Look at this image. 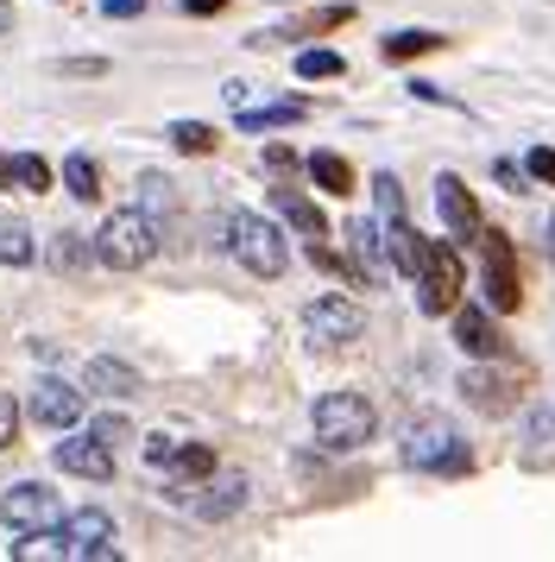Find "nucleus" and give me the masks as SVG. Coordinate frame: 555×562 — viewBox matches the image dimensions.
Returning a JSON list of instances; mask_svg holds the SVG:
<instances>
[{
    "label": "nucleus",
    "instance_id": "20",
    "mask_svg": "<svg viewBox=\"0 0 555 562\" xmlns=\"http://www.w3.org/2000/svg\"><path fill=\"white\" fill-rule=\"evenodd\" d=\"M353 20V7H316V13H303V20H284L278 32H259L252 45H272V38H322V32H341Z\"/></svg>",
    "mask_w": 555,
    "mask_h": 562
},
{
    "label": "nucleus",
    "instance_id": "21",
    "mask_svg": "<svg viewBox=\"0 0 555 562\" xmlns=\"http://www.w3.org/2000/svg\"><path fill=\"white\" fill-rule=\"evenodd\" d=\"M378 234H385V259H392V272H404V279H417V259H423V234L410 228L404 215H392V222H378Z\"/></svg>",
    "mask_w": 555,
    "mask_h": 562
},
{
    "label": "nucleus",
    "instance_id": "31",
    "mask_svg": "<svg viewBox=\"0 0 555 562\" xmlns=\"http://www.w3.org/2000/svg\"><path fill=\"white\" fill-rule=\"evenodd\" d=\"M13 183H20V190H38V196H45V190H50L57 178H50V165H45L38 153H20V158H13Z\"/></svg>",
    "mask_w": 555,
    "mask_h": 562
},
{
    "label": "nucleus",
    "instance_id": "1",
    "mask_svg": "<svg viewBox=\"0 0 555 562\" xmlns=\"http://www.w3.org/2000/svg\"><path fill=\"white\" fill-rule=\"evenodd\" d=\"M398 461L410 474H467L474 468V449H467V436L454 430V417L442 411H423V417H410L404 424V442H398Z\"/></svg>",
    "mask_w": 555,
    "mask_h": 562
},
{
    "label": "nucleus",
    "instance_id": "5",
    "mask_svg": "<svg viewBox=\"0 0 555 562\" xmlns=\"http://www.w3.org/2000/svg\"><path fill=\"white\" fill-rule=\"evenodd\" d=\"M479 284H486V310H511L524 304V279H518V247H511V234L499 228H479Z\"/></svg>",
    "mask_w": 555,
    "mask_h": 562
},
{
    "label": "nucleus",
    "instance_id": "38",
    "mask_svg": "<svg viewBox=\"0 0 555 562\" xmlns=\"http://www.w3.org/2000/svg\"><path fill=\"white\" fill-rule=\"evenodd\" d=\"M95 436L107 442V449H114V442H126L133 430H126V417H101V424H95Z\"/></svg>",
    "mask_w": 555,
    "mask_h": 562
},
{
    "label": "nucleus",
    "instance_id": "23",
    "mask_svg": "<svg viewBox=\"0 0 555 562\" xmlns=\"http://www.w3.org/2000/svg\"><path fill=\"white\" fill-rule=\"evenodd\" d=\"M38 259V240H32V222L20 215H0V272H20Z\"/></svg>",
    "mask_w": 555,
    "mask_h": 562
},
{
    "label": "nucleus",
    "instance_id": "17",
    "mask_svg": "<svg viewBox=\"0 0 555 562\" xmlns=\"http://www.w3.org/2000/svg\"><path fill=\"white\" fill-rule=\"evenodd\" d=\"M449 316H454V341H461L474 360H499V355H505V335H499V323H492V310L454 304Z\"/></svg>",
    "mask_w": 555,
    "mask_h": 562
},
{
    "label": "nucleus",
    "instance_id": "40",
    "mask_svg": "<svg viewBox=\"0 0 555 562\" xmlns=\"http://www.w3.org/2000/svg\"><path fill=\"white\" fill-rule=\"evenodd\" d=\"M227 0H183V13H196V20H208V13H222Z\"/></svg>",
    "mask_w": 555,
    "mask_h": 562
},
{
    "label": "nucleus",
    "instance_id": "3",
    "mask_svg": "<svg viewBox=\"0 0 555 562\" xmlns=\"http://www.w3.org/2000/svg\"><path fill=\"white\" fill-rule=\"evenodd\" d=\"M151 254H158V228L146 209H114L95 228V259L107 272H139V266H151Z\"/></svg>",
    "mask_w": 555,
    "mask_h": 562
},
{
    "label": "nucleus",
    "instance_id": "11",
    "mask_svg": "<svg viewBox=\"0 0 555 562\" xmlns=\"http://www.w3.org/2000/svg\"><path fill=\"white\" fill-rule=\"evenodd\" d=\"M341 272H348L360 291L392 279V259H385V234L378 222H348V254H341Z\"/></svg>",
    "mask_w": 555,
    "mask_h": 562
},
{
    "label": "nucleus",
    "instance_id": "37",
    "mask_svg": "<svg viewBox=\"0 0 555 562\" xmlns=\"http://www.w3.org/2000/svg\"><path fill=\"white\" fill-rule=\"evenodd\" d=\"M101 13H107V20H139L146 0H101Z\"/></svg>",
    "mask_w": 555,
    "mask_h": 562
},
{
    "label": "nucleus",
    "instance_id": "6",
    "mask_svg": "<svg viewBox=\"0 0 555 562\" xmlns=\"http://www.w3.org/2000/svg\"><path fill=\"white\" fill-rule=\"evenodd\" d=\"M461 284H467V266L449 240H423V259H417V304L423 316H449L461 304Z\"/></svg>",
    "mask_w": 555,
    "mask_h": 562
},
{
    "label": "nucleus",
    "instance_id": "25",
    "mask_svg": "<svg viewBox=\"0 0 555 562\" xmlns=\"http://www.w3.org/2000/svg\"><path fill=\"white\" fill-rule=\"evenodd\" d=\"M449 38L442 32H423V26H410V32H392L378 52H385V64H410V57H429V52H442Z\"/></svg>",
    "mask_w": 555,
    "mask_h": 562
},
{
    "label": "nucleus",
    "instance_id": "9",
    "mask_svg": "<svg viewBox=\"0 0 555 562\" xmlns=\"http://www.w3.org/2000/svg\"><path fill=\"white\" fill-rule=\"evenodd\" d=\"M0 525L20 537V531H45V525H64V499L50 493L45 481H20L0 493Z\"/></svg>",
    "mask_w": 555,
    "mask_h": 562
},
{
    "label": "nucleus",
    "instance_id": "24",
    "mask_svg": "<svg viewBox=\"0 0 555 562\" xmlns=\"http://www.w3.org/2000/svg\"><path fill=\"white\" fill-rule=\"evenodd\" d=\"M45 266L57 272V279H76V272H89V266H95V247H89L82 234L64 228V234H57V240L45 247Z\"/></svg>",
    "mask_w": 555,
    "mask_h": 562
},
{
    "label": "nucleus",
    "instance_id": "10",
    "mask_svg": "<svg viewBox=\"0 0 555 562\" xmlns=\"http://www.w3.org/2000/svg\"><path fill=\"white\" fill-rule=\"evenodd\" d=\"M171 499L190 518H202V525H222V518H234V512L247 506V474H208V486H171Z\"/></svg>",
    "mask_w": 555,
    "mask_h": 562
},
{
    "label": "nucleus",
    "instance_id": "19",
    "mask_svg": "<svg viewBox=\"0 0 555 562\" xmlns=\"http://www.w3.org/2000/svg\"><path fill=\"white\" fill-rule=\"evenodd\" d=\"M272 209L303 234V240H328V215H322L316 203H309L303 190H291V183H272Z\"/></svg>",
    "mask_w": 555,
    "mask_h": 562
},
{
    "label": "nucleus",
    "instance_id": "18",
    "mask_svg": "<svg viewBox=\"0 0 555 562\" xmlns=\"http://www.w3.org/2000/svg\"><path fill=\"white\" fill-rule=\"evenodd\" d=\"M158 474H165L171 486L208 481V474H215V449H208V442H177L171 436V449H165V461H158Z\"/></svg>",
    "mask_w": 555,
    "mask_h": 562
},
{
    "label": "nucleus",
    "instance_id": "2",
    "mask_svg": "<svg viewBox=\"0 0 555 562\" xmlns=\"http://www.w3.org/2000/svg\"><path fill=\"white\" fill-rule=\"evenodd\" d=\"M309 424H316V442H322L328 456H353V449L373 442L378 411H373V398H360V392H322L316 411H309Z\"/></svg>",
    "mask_w": 555,
    "mask_h": 562
},
{
    "label": "nucleus",
    "instance_id": "42",
    "mask_svg": "<svg viewBox=\"0 0 555 562\" xmlns=\"http://www.w3.org/2000/svg\"><path fill=\"white\" fill-rule=\"evenodd\" d=\"M543 247H550V266H555V209H550V240H543Z\"/></svg>",
    "mask_w": 555,
    "mask_h": 562
},
{
    "label": "nucleus",
    "instance_id": "7",
    "mask_svg": "<svg viewBox=\"0 0 555 562\" xmlns=\"http://www.w3.org/2000/svg\"><path fill=\"white\" fill-rule=\"evenodd\" d=\"M303 335H309V348H348V341H360L366 335V310L353 304V297H309L303 304Z\"/></svg>",
    "mask_w": 555,
    "mask_h": 562
},
{
    "label": "nucleus",
    "instance_id": "34",
    "mask_svg": "<svg viewBox=\"0 0 555 562\" xmlns=\"http://www.w3.org/2000/svg\"><path fill=\"white\" fill-rule=\"evenodd\" d=\"M13 436H20V405L13 392H0V449H13Z\"/></svg>",
    "mask_w": 555,
    "mask_h": 562
},
{
    "label": "nucleus",
    "instance_id": "35",
    "mask_svg": "<svg viewBox=\"0 0 555 562\" xmlns=\"http://www.w3.org/2000/svg\"><path fill=\"white\" fill-rule=\"evenodd\" d=\"M524 165H530V178H536V183H555V153H550V146H536Z\"/></svg>",
    "mask_w": 555,
    "mask_h": 562
},
{
    "label": "nucleus",
    "instance_id": "16",
    "mask_svg": "<svg viewBox=\"0 0 555 562\" xmlns=\"http://www.w3.org/2000/svg\"><path fill=\"white\" fill-rule=\"evenodd\" d=\"M82 392H95V398H114V405H126V398H139V392H146V380H139V367H133V360L95 355V360H89V373H82Z\"/></svg>",
    "mask_w": 555,
    "mask_h": 562
},
{
    "label": "nucleus",
    "instance_id": "30",
    "mask_svg": "<svg viewBox=\"0 0 555 562\" xmlns=\"http://www.w3.org/2000/svg\"><path fill=\"white\" fill-rule=\"evenodd\" d=\"M348 64H341V52H322V45H309V52H297V77L303 82H328V77H341Z\"/></svg>",
    "mask_w": 555,
    "mask_h": 562
},
{
    "label": "nucleus",
    "instance_id": "39",
    "mask_svg": "<svg viewBox=\"0 0 555 562\" xmlns=\"http://www.w3.org/2000/svg\"><path fill=\"white\" fill-rule=\"evenodd\" d=\"M265 165H272V171H291L297 158H291V146H265Z\"/></svg>",
    "mask_w": 555,
    "mask_h": 562
},
{
    "label": "nucleus",
    "instance_id": "4",
    "mask_svg": "<svg viewBox=\"0 0 555 562\" xmlns=\"http://www.w3.org/2000/svg\"><path fill=\"white\" fill-rule=\"evenodd\" d=\"M227 254L247 266L252 279H278L284 266H291V247H284V234H278V222H265V215H227Z\"/></svg>",
    "mask_w": 555,
    "mask_h": 562
},
{
    "label": "nucleus",
    "instance_id": "15",
    "mask_svg": "<svg viewBox=\"0 0 555 562\" xmlns=\"http://www.w3.org/2000/svg\"><path fill=\"white\" fill-rule=\"evenodd\" d=\"M435 209H442V222H449L454 240H479V228H486V222H479V203H474V190L454 178V171L435 178Z\"/></svg>",
    "mask_w": 555,
    "mask_h": 562
},
{
    "label": "nucleus",
    "instance_id": "14",
    "mask_svg": "<svg viewBox=\"0 0 555 562\" xmlns=\"http://www.w3.org/2000/svg\"><path fill=\"white\" fill-rule=\"evenodd\" d=\"M461 392H467V405L486 411V417L518 411V373H505V367H467V373H461Z\"/></svg>",
    "mask_w": 555,
    "mask_h": 562
},
{
    "label": "nucleus",
    "instance_id": "26",
    "mask_svg": "<svg viewBox=\"0 0 555 562\" xmlns=\"http://www.w3.org/2000/svg\"><path fill=\"white\" fill-rule=\"evenodd\" d=\"M64 190H70L76 203H101V171L89 153H70L64 158Z\"/></svg>",
    "mask_w": 555,
    "mask_h": 562
},
{
    "label": "nucleus",
    "instance_id": "27",
    "mask_svg": "<svg viewBox=\"0 0 555 562\" xmlns=\"http://www.w3.org/2000/svg\"><path fill=\"white\" fill-rule=\"evenodd\" d=\"M309 178L322 183L328 196H353V165L341 153H309Z\"/></svg>",
    "mask_w": 555,
    "mask_h": 562
},
{
    "label": "nucleus",
    "instance_id": "12",
    "mask_svg": "<svg viewBox=\"0 0 555 562\" xmlns=\"http://www.w3.org/2000/svg\"><path fill=\"white\" fill-rule=\"evenodd\" d=\"M64 442L50 449V461L64 468V474H76V481H114V449L101 442L95 430H57Z\"/></svg>",
    "mask_w": 555,
    "mask_h": 562
},
{
    "label": "nucleus",
    "instance_id": "28",
    "mask_svg": "<svg viewBox=\"0 0 555 562\" xmlns=\"http://www.w3.org/2000/svg\"><path fill=\"white\" fill-rule=\"evenodd\" d=\"M13 562H64V531H57V525H45V531H20Z\"/></svg>",
    "mask_w": 555,
    "mask_h": 562
},
{
    "label": "nucleus",
    "instance_id": "41",
    "mask_svg": "<svg viewBox=\"0 0 555 562\" xmlns=\"http://www.w3.org/2000/svg\"><path fill=\"white\" fill-rule=\"evenodd\" d=\"M0 190H13V158L0 153Z\"/></svg>",
    "mask_w": 555,
    "mask_h": 562
},
{
    "label": "nucleus",
    "instance_id": "36",
    "mask_svg": "<svg viewBox=\"0 0 555 562\" xmlns=\"http://www.w3.org/2000/svg\"><path fill=\"white\" fill-rule=\"evenodd\" d=\"M64 77H107V64L101 57H70V64H57Z\"/></svg>",
    "mask_w": 555,
    "mask_h": 562
},
{
    "label": "nucleus",
    "instance_id": "22",
    "mask_svg": "<svg viewBox=\"0 0 555 562\" xmlns=\"http://www.w3.org/2000/svg\"><path fill=\"white\" fill-rule=\"evenodd\" d=\"M234 121H240V133H272V127H297V121H309V102H265V108H234Z\"/></svg>",
    "mask_w": 555,
    "mask_h": 562
},
{
    "label": "nucleus",
    "instance_id": "8",
    "mask_svg": "<svg viewBox=\"0 0 555 562\" xmlns=\"http://www.w3.org/2000/svg\"><path fill=\"white\" fill-rule=\"evenodd\" d=\"M64 557L70 562H114L121 557V537H114V518L101 506H82V512H70L64 525Z\"/></svg>",
    "mask_w": 555,
    "mask_h": 562
},
{
    "label": "nucleus",
    "instance_id": "29",
    "mask_svg": "<svg viewBox=\"0 0 555 562\" xmlns=\"http://www.w3.org/2000/svg\"><path fill=\"white\" fill-rule=\"evenodd\" d=\"M165 139H171L177 153H190V158H208L215 146H222V133L202 127V121H171V127H165Z\"/></svg>",
    "mask_w": 555,
    "mask_h": 562
},
{
    "label": "nucleus",
    "instance_id": "32",
    "mask_svg": "<svg viewBox=\"0 0 555 562\" xmlns=\"http://www.w3.org/2000/svg\"><path fill=\"white\" fill-rule=\"evenodd\" d=\"M373 196H378V222L404 215V183L392 178V171H378V178H373Z\"/></svg>",
    "mask_w": 555,
    "mask_h": 562
},
{
    "label": "nucleus",
    "instance_id": "33",
    "mask_svg": "<svg viewBox=\"0 0 555 562\" xmlns=\"http://www.w3.org/2000/svg\"><path fill=\"white\" fill-rule=\"evenodd\" d=\"M550 436H555V417L550 411H530V456L524 461H550Z\"/></svg>",
    "mask_w": 555,
    "mask_h": 562
},
{
    "label": "nucleus",
    "instance_id": "13",
    "mask_svg": "<svg viewBox=\"0 0 555 562\" xmlns=\"http://www.w3.org/2000/svg\"><path fill=\"white\" fill-rule=\"evenodd\" d=\"M82 411H89V392H82V385H70V380H38L32 385V417H38L45 430H76Z\"/></svg>",
    "mask_w": 555,
    "mask_h": 562
}]
</instances>
